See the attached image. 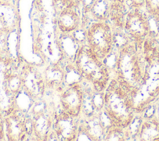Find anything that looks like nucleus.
Returning a JSON list of instances; mask_svg holds the SVG:
<instances>
[{
	"label": "nucleus",
	"instance_id": "dca6fc26",
	"mask_svg": "<svg viewBox=\"0 0 159 141\" xmlns=\"http://www.w3.org/2000/svg\"><path fill=\"white\" fill-rule=\"evenodd\" d=\"M139 138L145 141L159 140V122L154 119L143 121L139 128Z\"/></svg>",
	"mask_w": 159,
	"mask_h": 141
},
{
	"label": "nucleus",
	"instance_id": "393cba45",
	"mask_svg": "<svg viewBox=\"0 0 159 141\" xmlns=\"http://www.w3.org/2000/svg\"><path fill=\"white\" fill-rule=\"evenodd\" d=\"M4 138V122L0 113V140H3Z\"/></svg>",
	"mask_w": 159,
	"mask_h": 141
},
{
	"label": "nucleus",
	"instance_id": "1a4fd4ad",
	"mask_svg": "<svg viewBox=\"0 0 159 141\" xmlns=\"http://www.w3.org/2000/svg\"><path fill=\"white\" fill-rule=\"evenodd\" d=\"M83 93V89L78 83L70 84L60 96L63 111L73 116L78 117L81 111Z\"/></svg>",
	"mask_w": 159,
	"mask_h": 141
},
{
	"label": "nucleus",
	"instance_id": "a211bd4d",
	"mask_svg": "<svg viewBox=\"0 0 159 141\" xmlns=\"http://www.w3.org/2000/svg\"><path fill=\"white\" fill-rule=\"evenodd\" d=\"M110 4L107 0H95L88 12L96 21H106L109 18Z\"/></svg>",
	"mask_w": 159,
	"mask_h": 141
},
{
	"label": "nucleus",
	"instance_id": "0eeeda50",
	"mask_svg": "<svg viewBox=\"0 0 159 141\" xmlns=\"http://www.w3.org/2000/svg\"><path fill=\"white\" fill-rule=\"evenodd\" d=\"M22 87L25 93L33 99L43 96L45 89L44 76L36 68L27 65L23 68L20 74Z\"/></svg>",
	"mask_w": 159,
	"mask_h": 141
},
{
	"label": "nucleus",
	"instance_id": "f03ea898",
	"mask_svg": "<svg viewBox=\"0 0 159 141\" xmlns=\"http://www.w3.org/2000/svg\"><path fill=\"white\" fill-rule=\"evenodd\" d=\"M75 65L80 76L91 83L96 91L103 92L106 89L109 80L108 68L88 45L80 48Z\"/></svg>",
	"mask_w": 159,
	"mask_h": 141
},
{
	"label": "nucleus",
	"instance_id": "423d86ee",
	"mask_svg": "<svg viewBox=\"0 0 159 141\" xmlns=\"http://www.w3.org/2000/svg\"><path fill=\"white\" fill-rule=\"evenodd\" d=\"M124 29L130 39L142 43L150 34L148 19L140 9H132L126 14Z\"/></svg>",
	"mask_w": 159,
	"mask_h": 141
},
{
	"label": "nucleus",
	"instance_id": "20e7f679",
	"mask_svg": "<svg viewBox=\"0 0 159 141\" xmlns=\"http://www.w3.org/2000/svg\"><path fill=\"white\" fill-rule=\"evenodd\" d=\"M87 45L100 60L106 58L112 50L113 31L106 21H96L86 32Z\"/></svg>",
	"mask_w": 159,
	"mask_h": 141
},
{
	"label": "nucleus",
	"instance_id": "4468645a",
	"mask_svg": "<svg viewBox=\"0 0 159 141\" xmlns=\"http://www.w3.org/2000/svg\"><path fill=\"white\" fill-rule=\"evenodd\" d=\"M52 127V118L47 111L41 110L35 114L32 120V132L39 140H47Z\"/></svg>",
	"mask_w": 159,
	"mask_h": 141
},
{
	"label": "nucleus",
	"instance_id": "cd10ccee",
	"mask_svg": "<svg viewBox=\"0 0 159 141\" xmlns=\"http://www.w3.org/2000/svg\"><path fill=\"white\" fill-rule=\"evenodd\" d=\"M156 20H157V23H158V32H159V17H158Z\"/></svg>",
	"mask_w": 159,
	"mask_h": 141
},
{
	"label": "nucleus",
	"instance_id": "5701e85b",
	"mask_svg": "<svg viewBox=\"0 0 159 141\" xmlns=\"http://www.w3.org/2000/svg\"><path fill=\"white\" fill-rule=\"evenodd\" d=\"M145 0H124L126 6L132 9H140L145 5Z\"/></svg>",
	"mask_w": 159,
	"mask_h": 141
},
{
	"label": "nucleus",
	"instance_id": "2eb2a0df",
	"mask_svg": "<svg viewBox=\"0 0 159 141\" xmlns=\"http://www.w3.org/2000/svg\"><path fill=\"white\" fill-rule=\"evenodd\" d=\"M44 78L45 84L50 89H58L61 88L66 80L65 71L58 65H52L47 68Z\"/></svg>",
	"mask_w": 159,
	"mask_h": 141
},
{
	"label": "nucleus",
	"instance_id": "6e6552de",
	"mask_svg": "<svg viewBox=\"0 0 159 141\" xmlns=\"http://www.w3.org/2000/svg\"><path fill=\"white\" fill-rule=\"evenodd\" d=\"M77 117L64 111L55 116L53 127L59 140L71 141L76 139L80 125Z\"/></svg>",
	"mask_w": 159,
	"mask_h": 141
},
{
	"label": "nucleus",
	"instance_id": "9d476101",
	"mask_svg": "<svg viewBox=\"0 0 159 141\" xmlns=\"http://www.w3.org/2000/svg\"><path fill=\"white\" fill-rule=\"evenodd\" d=\"M74 7L75 6L65 7L59 12L57 26L61 33L73 32L80 27V16Z\"/></svg>",
	"mask_w": 159,
	"mask_h": 141
},
{
	"label": "nucleus",
	"instance_id": "a878e982",
	"mask_svg": "<svg viewBox=\"0 0 159 141\" xmlns=\"http://www.w3.org/2000/svg\"><path fill=\"white\" fill-rule=\"evenodd\" d=\"M12 0H0V2L2 4H7L9 3Z\"/></svg>",
	"mask_w": 159,
	"mask_h": 141
},
{
	"label": "nucleus",
	"instance_id": "9b49d317",
	"mask_svg": "<svg viewBox=\"0 0 159 141\" xmlns=\"http://www.w3.org/2000/svg\"><path fill=\"white\" fill-rule=\"evenodd\" d=\"M105 125L99 114H95L86 117L79 125L78 130L85 133L90 140H101L105 138Z\"/></svg>",
	"mask_w": 159,
	"mask_h": 141
},
{
	"label": "nucleus",
	"instance_id": "bb28decb",
	"mask_svg": "<svg viewBox=\"0 0 159 141\" xmlns=\"http://www.w3.org/2000/svg\"><path fill=\"white\" fill-rule=\"evenodd\" d=\"M109 1L110 2H124V0H107Z\"/></svg>",
	"mask_w": 159,
	"mask_h": 141
},
{
	"label": "nucleus",
	"instance_id": "b1692460",
	"mask_svg": "<svg viewBox=\"0 0 159 141\" xmlns=\"http://www.w3.org/2000/svg\"><path fill=\"white\" fill-rule=\"evenodd\" d=\"M95 0H77L78 3H80L83 8L87 11L88 12L89 10V8L91 7V5L93 4V3L94 2Z\"/></svg>",
	"mask_w": 159,
	"mask_h": 141
},
{
	"label": "nucleus",
	"instance_id": "f257e3e1",
	"mask_svg": "<svg viewBox=\"0 0 159 141\" xmlns=\"http://www.w3.org/2000/svg\"><path fill=\"white\" fill-rule=\"evenodd\" d=\"M105 90L104 109L112 126L122 129L127 127L133 121L135 111L130 89L113 80Z\"/></svg>",
	"mask_w": 159,
	"mask_h": 141
},
{
	"label": "nucleus",
	"instance_id": "f8f14e48",
	"mask_svg": "<svg viewBox=\"0 0 159 141\" xmlns=\"http://www.w3.org/2000/svg\"><path fill=\"white\" fill-rule=\"evenodd\" d=\"M4 121L6 133L9 140H21L27 134L26 121L20 115L13 113L9 115Z\"/></svg>",
	"mask_w": 159,
	"mask_h": 141
},
{
	"label": "nucleus",
	"instance_id": "6ab92c4d",
	"mask_svg": "<svg viewBox=\"0 0 159 141\" xmlns=\"http://www.w3.org/2000/svg\"><path fill=\"white\" fill-rule=\"evenodd\" d=\"M4 86L7 93L16 94L22 87L20 76L16 74L9 75L5 78Z\"/></svg>",
	"mask_w": 159,
	"mask_h": 141
},
{
	"label": "nucleus",
	"instance_id": "ddd939ff",
	"mask_svg": "<svg viewBox=\"0 0 159 141\" xmlns=\"http://www.w3.org/2000/svg\"><path fill=\"white\" fill-rule=\"evenodd\" d=\"M81 40H80L73 32L61 33L58 39V43L63 55L67 60L75 61L76 55L81 47Z\"/></svg>",
	"mask_w": 159,
	"mask_h": 141
},
{
	"label": "nucleus",
	"instance_id": "412c9836",
	"mask_svg": "<svg viewBox=\"0 0 159 141\" xmlns=\"http://www.w3.org/2000/svg\"><path fill=\"white\" fill-rule=\"evenodd\" d=\"M145 6L148 13L156 20L159 17V0H145Z\"/></svg>",
	"mask_w": 159,
	"mask_h": 141
},
{
	"label": "nucleus",
	"instance_id": "7ed1b4c3",
	"mask_svg": "<svg viewBox=\"0 0 159 141\" xmlns=\"http://www.w3.org/2000/svg\"><path fill=\"white\" fill-rule=\"evenodd\" d=\"M139 58L135 45L129 43L119 50L115 61L116 80L130 90L138 86L142 80L144 69Z\"/></svg>",
	"mask_w": 159,
	"mask_h": 141
},
{
	"label": "nucleus",
	"instance_id": "4be33fe9",
	"mask_svg": "<svg viewBox=\"0 0 159 141\" xmlns=\"http://www.w3.org/2000/svg\"><path fill=\"white\" fill-rule=\"evenodd\" d=\"M55 5L61 9L60 11L65 7H73L77 1V0H53Z\"/></svg>",
	"mask_w": 159,
	"mask_h": 141
},
{
	"label": "nucleus",
	"instance_id": "f3484780",
	"mask_svg": "<svg viewBox=\"0 0 159 141\" xmlns=\"http://www.w3.org/2000/svg\"><path fill=\"white\" fill-rule=\"evenodd\" d=\"M126 5L124 2H111L109 18L113 25L117 28H124L126 16Z\"/></svg>",
	"mask_w": 159,
	"mask_h": 141
},
{
	"label": "nucleus",
	"instance_id": "39448f33",
	"mask_svg": "<svg viewBox=\"0 0 159 141\" xmlns=\"http://www.w3.org/2000/svg\"><path fill=\"white\" fill-rule=\"evenodd\" d=\"M145 63L141 85L154 99L159 96V50L156 47L144 50Z\"/></svg>",
	"mask_w": 159,
	"mask_h": 141
},
{
	"label": "nucleus",
	"instance_id": "aec40b11",
	"mask_svg": "<svg viewBox=\"0 0 159 141\" xmlns=\"http://www.w3.org/2000/svg\"><path fill=\"white\" fill-rule=\"evenodd\" d=\"M108 132L106 134V140H124L125 139V134L122 128L112 126Z\"/></svg>",
	"mask_w": 159,
	"mask_h": 141
}]
</instances>
